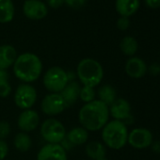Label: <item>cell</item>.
<instances>
[{"instance_id":"obj_1","label":"cell","mask_w":160,"mask_h":160,"mask_svg":"<svg viewBox=\"0 0 160 160\" xmlns=\"http://www.w3.org/2000/svg\"><path fill=\"white\" fill-rule=\"evenodd\" d=\"M108 107L98 99L84 105L78 113V120L81 126L92 132L102 130L108 123Z\"/></svg>"},{"instance_id":"obj_2","label":"cell","mask_w":160,"mask_h":160,"mask_svg":"<svg viewBox=\"0 0 160 160\" xmlns=\"http://www.w3.org/2000/svg\"><path fill=\"white\" fill-rule=\"evenodd\" d=\"M13 73L23 83H32L40 77L42 71L41 58L33 53H24L17 57L13 66Z\"/></svg>"},{"instance_id":"obj_3","label":"cell","mask_w":160,"mask_h":160,"mask_svg":"<svg viewBox=\"0 0 160 160\" xmlns=\"http://www.w3.org/2000/svg\"><path fill=\"white\" fill-rule=\"evenodd\" d=\"M76 74L83 86L95 88L103 80L104 70L99 61L94 58H86L78 62Z\"/></svg>"},{"instance_id":"obj_4","label":"cell","mask_w":160,"mask_h":160,"mask_svg":"<svg viewBox=\"0 0 160 160\" xmlns=\"http://www.w3.org/2000/svg\"><path fill=\"white\" fill-rule=\"evenodd\" d=\"M128 133L127 126L123 122L113 120L108 122L103 127L102 139L105 146L113 150H120L127 143Z\"/></svg>"},{"instance_id":"obj_5","label":"cell","mask_w":160,"mask_h":160,"mask_svg":"<svg viewBox=\"0 0 160 160\" xmlns=\"http://www.w3.org/2000/svg\"><path fill=\"white\" fill-rule=\"evenodd\" d=\"M42 82L44 88L51 93H59L70 82V74L63 68L54 66L46 71Z\"/></svg>"},{"instance_id":"obj_6","label":"cell","mask_w":160,"mask_h":160,"mask_svg":"<svg viewBox=\"0 0 160 160\" xmlns=\"http://www.w3.org/2000/svg\"><path fill=\"white\" fill-rule=\"evenodd\" d=\"M64 125L54 118L45 120L41 125V135L42 138L51 144H60L66 137Z\"/></svg>"},{"instance_id":"obj_7","label":"cell","mask_w":160,"mask_h":160,"mask_svg":"<svg viewBox=\"0 0 160 160\" xmlns=\"http://www.w3.org/2000/svg\"><path fill=\"white\" fill-rule=\"evenodd\" d=\"M37 91L36 89L27 83L20 84L14 93V103L15 105L23 109H30L36 103L37 101Z\"/></svg>"},{"instance_id":"obj_8","label":"cell","mask_w":160,"mask_h":160,"mask_svg":"<svg viewBox=\"0 0 160 160\" xmlns=\"http://www.w3.org/2000/svg\"><path fill=\"white\" fill-rule=\"evenodd\" d=\"M41 109L42 113L52 117L63 112L66 109V107L59 93H49L42 100Z\"/></svg>"},{"instance_id":"obj_9","label":"cell","mask_w":160,"mask_h":160,"mask_svg":"<svg viewBox=\"0 0 160 160\" xmlns=\"http://www.w3.org/2000/svg\"><path fill=\"white\" fill-rule=\"evenodd\" d=\"M152 142V134L147 128L138 127L128 133L127 143L135 149H146L150 147Z\"/></svg>"},{"instance_id":"obj_10","label":"cell","mask_w":160,"mask_h":160,"mask_svg":"<svg viewBox=\"0 0 160 160\" xmlns=\"http://www.w3.org/2000/svg\"><path fill=\"white\" fill-rule=\"evenodd\" d=\"M23 12L28 19L38 21L46 17L48 8L41 0H26L23 5Z\"/></svg>"},{"instance_id":"obj_11","label":"cell","mask_w":160,"mask_h":160,"mask_svg":"<svg viewBox=\"0 0 160 160\" xmlns=\"http://www.w3.org/2000/svg\"><path fill=\"white\" fill-rule=\"evenodd\" d=\"M37 160H68L67 152L61 144L47 143L39 151Z\"/></svg>"},{"instance_id":"obj_12","label":"cell","mask_w":160,"mask_h":160,"mask_svg":"<svg viewBox=\"0 0 160 160\" xmlns=\"http://www.w3.org/2000/svg\"><path fill=\"white\" fill-rule=\"evenodd\" d=\"M17 124L22 132H32L37 129L40 124V116L37 111L31 108L23 110L18 117Z\"/></svg>"},{"instance_id":"obj_13","label":"cell","mask_w":160,"mask_h":160,"mask_svg":"<svg viewBox=\"0 0 160 160\" xmlns=\"http://www.w3.org/2000/svg\"><path fill=\"white\" fill-rule=\"evenodd\" d=\"M109 116L114 120L123 122L131 116V106L129 102L123 98L116 99L111 106L108 107Z\"/></svg>"},{"instance_id":"obj_14","label":"cell","mask_w":160,"mask_h":160,"mask_svg":"<svg viewBox=\"0 0 160 160\" xmlns=\"http://www.w3.org/2000/svg\"><path fill=\"white\" fill-rule=\"evenodd\" d=\"M124 69L127 75L134 79L142 78L148 72V67L145 61L138 57L130 58L126 61Z\"/></svg>"},{"instance_id":"obj_15","label":"cell","mask_w":160,"mask_h":160,"mask_svg":"<svg viewBox=\"0 0 160 160\" xmlns=\"http://www.w3.org/2000/svg\"><path fill=\"white\" fill-rule=\"evenodd\" d=\"M80 90H81V87L76 81H70L59 92L65 103L66 108L72 107L76 103V101L79 99Z\"/></svg>"},{"instance_id":"obj_16","label":"cell","mask_w":160,"mask_h":160,"mask_svg":"<svg viewBox=\"0 0 160 160\" xmlns=\"http://www.w3.org/2000/svg\"><path fill=\"white\" fill-rule=\"evenodd\" d=\"M17 57V51L12 45H0V70H7L13 66Z\"/></svg>"},{"instance_id":"obj_17","label":"cell","mask_w":160,"mask_h":160,"mask_svg":"<svg viewBox=\"0 0 160 160\" xmlns=\"http://www.w3.org/2000/svg\"><path fill=\"white\" fill-rule=\"evenodd\" d=\"M115 8L121 16L129 17L138 10L139 0H116Z\"/></svg>"},{"instance_id":"obj_18","label":"cell","mask_w":160,"mask_h":160,"mask_svg":"<svg viewBox=\"0 0 160 160\" xmlns=\"http://www.w3.org/2000/svg\"><path fill=\"white\" fill-rule=\"evenodd\" d=\"M65 138H67V140L72 145H83L88 141L89 131L82 126L73 127L68 133H66Z\"/></svg>"},{"instance_id":"obj_19","label":"cell","mask_w":160,"mask_h":160,"mask_svg":"<svg viewBox=\"0 0 160 160\" xmlns=\"http://www.w3.org/2000/svg\"><path fill=\"white\" fill-rule=\"evenodd\" d=\"M86 153L92 160H108L105 144L99 141H92L86 145Z\"/></svg>"},{"instance_id":"obj_20","label":"cell","mask_w":160,"mask_h":160,"mask_svg":"<svg viewBox=\"0 0 160 160\" xmlns=\"http://www.w3.org/2000/svg\"><path fill=\"white\" fill-rule=\"evenodd\" d=\"M14 5L12 0H0V23L7 24L13 20Z\"/></svg>"},{"instance_id":"obj_21","label":"cell","mask_w":160,"mask_h":160,"mask_svg":"<svg viewBox=\"0 0 160 160\" xmlns=\"http://www.w3.org/2000/svg\"><path fill=\"white\" fill-rule=\"evenodd\" d=\"M98 100L103 102L108 107L111 106L112 103L117 99V93L115 89L110 85H103L99 88L98 92Z\"/></svg>"},{"instance_id":"obj_22","label":"cell","mask_w":160,"mask_h":160,"mask_svg":"<svg viewBox=\"0 0 160 160\" xmlns=\"http://www.w3.org/2000/svg\"><path fill=\"white\" fill-rule=\"evenodd\" d=\"M13 144L16 150L22 152H28L31 148L32 140L28 133L20 132L15 136L13 139Z\"/></svg>"},{"instance_id":"obj_23","label":"cell","mask_w":160,"mask_h":160,"mask_svg":"<svg viewBox=\"0 0 160 160\" xmlns=\"http://www.w3.org/2000/svg\"><path fill=\"white\" fill-rule=\"evenodd\" d=\"M120 48H121V51L125 56L133 57L138 51V44L135 38H133L131 36H126L121 41Z\"/></svg>"},{"instance_id":"obj_24","label":"cell","mask_w":160,"mask_h":160,"mask_svg":"<svg viewBox=\"0 0 160 160\" xmlns=\"http://www.w3.org/2000/svg\"><path fill=\"white\" fill-rule=\"evenodd\" d=\"M7 70H0V97L7 98L12 93V86L9 81Z\"/></svg>"},{"instance_id":"obj_25","label":"cell","mask_w":160,"mask_h":160,"mask_svg":"<svg viewBox=\"0 0 160 160\" xmlns=\"http://www.w3.org/2000/svg\"><path fill=\"white\" fill-rule=\"evenodd\" d=\"M95 96H96V92H95L94 88H92L89 86H83L81 90H80L79 99H81V101H83L86 104L94 101Z\"/></svg>"},{"instance_id":"obj_26","label":"cell","mask_w":160,"mask_h":160,"mask_svg":"<svg viewBox=\"0 0 160 160\" xmlns=\"http://www.w3.org/2000/svg\"><path fill=\"white\" fill-rule=\"evenodd\" d=\"M11 133V125L6 121H0V139L5 140V138Z\"/></svg>"},{"instance_id":"obj_27","label":"cell","mask_w":160,"mask_h":160,"mask_svg":"<svg viewBox=\"0 0 160 160\" xmlns=\"http://www.w3.org/2000/svg\"><path fill=\"white\" fill-rule=\"evenodd\" d=\"M87 0H64V4L71 9H80L86 5Z\"/></svg>"},{"instance_id":"obj_28","label":"cell","mask_w":160,"mask_h":160,"mask_svg":"<svg viewBox=\"0 0 160 160\" xmlns=\"http://www.w3.org/2000/svg\"><path fill=\"white\" fill-rule=\"evenodd\" d=\"M129 26H130V21H129L128 17L121 16L117 21V28L122 31H124V30L128 29Z\"/></svg>"},{"instance_id":"obj_29","label":"cell","mask_w":160,"mask_h":160,"mask_svg":"<svg viewBox=\"0 0 160 160\" xmlns=\"http://www.w3.org/2000/svg\"><path fill=\"white\" fill-rule=\"evenodd\" d=\"M9 153V146L5 140L0 139V160H4Z\"/></svg>"},{"instance_id":"obj_30","label":"cell","mask_w":160,"mask_h":160,"mask_svg":"<svg viewBox=\"0 0 160 160\" xmlns=\"http://www.w3.org/2000/svg\"><path fill=\"white\" fill-rule=\"evenodd\" d=\"M46 4L52 9H58L64 5V0H46Z\"/></svg>"},{"instance_id":"obj_31","label":"cell","mask_w":160,"mask_h":160,"mask_svg":"<svg viewBox=\"0 0 160 160\" xmlns=\"http://www.w3.org/2000/svg\"><path fill=\"white\" fill-rule=\"evenodd\" d=\"M148 71L153 76H156V75L160 74V64L157 63V62H154V63L151 64L149 66V68H148Z\"/></svg>"},{"instance_id":"obj_32","label":"cell","mask_w":160,"mask_h":160,"mask_svg":"<svg viewBox=\"0 0 160 160\" xmlns=\"http://www.w3.org/2000/svg\"><path fill=\"white\" fill-rule=\"evenodd\" d=\"M145 3L152 9H157L160 7V0H145Z\"/></svg>"},{"instance_id":"obj_33","label":"cell","mask_w":160,"mask_h":160,"mask_svg":"<svg viewBox=\"0 0 160 160\" xmlns=\"http://www.w3.org/2000/svg\"><path fill=\"white\" fill-rule=\"evenodd\" d=\"M151 147H152V151L154 152L160 153V140H156V141L152 142Z\"/></svg>"}]
</instances>
